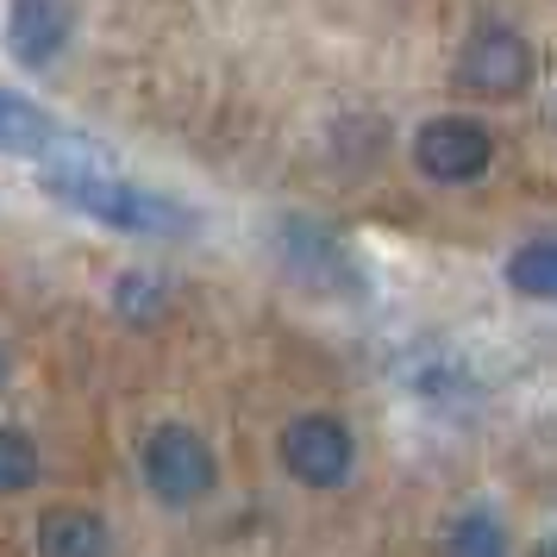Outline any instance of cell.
<instances>
[{
  "label": "cell",
  "instance_id": "cell-6",
  "mask_svg": "<svg viewBox=\"0 0 557 557\" xmlns=\"http://www.w3.org/2000/svg\"><path fill=\"white\" fill-rule=\"evenodd\" d=\"M70 32H76L70 0H13L7 38H13V57H20V63H32V70L57 63L63 45H70Z\"/></svg>",
  "mask_w": 557,
  "mask_h": 557
},
{
  "label": "cell",
  "instance_id": "cell-2",
  "mask_svg": "<svg viewBox=\"0 0 557 557\" xmlns=\"http://www.w3.org/2000/svg\"><path fill=\"white\" fill-rule=\"evenodd\" d=\"M145 482H151V495L163 507H195L213 495V451H207L201 432L188 426H157L151 438H145Z\"/></svg>",
  "mask_w": 557,
  "mask_h": 557
},
{
  "label": "cell",
  "instance_id": "cell-10",
  "mask_svg": "<svg viewBox=\"0 0 557 557\" xmlns=\"http://www.w3.org/2000/svg\"><path fill=\"white\" fill-rule=\"evenodd\" d=\"M38 482V445H32L20 426L0 432V488L7 495H20V488H32Z\"/></svg>",
  "mask_w": 557,
  "mask_h": 557
},
{
  "label": "cell",
  "instance_id": "cell-1",
  "mask_svg": "<svg viewBox=\"0 0 557 557\" xmlns=\"http://www.w3.org/2000/svg\"><path fill=\"white\" fill-rule=\"evenodd\" d=\"M45 188H51L63 207H76L101 226L120 232H145V238H182L195 232V213L170 195H151V188H132V182H113L107 170L82 163V170H45Z\"/></svg>",
  "mask_w": 557,
  "mask_h": 557
},
{
  "label": "cell",
  "instance_id": "cell-8",
  "mask_svg": "<svg viewBox=\"0 0 557 557\" xmlns=\"http://www.w3.org/2000/svg\"><path fill=\"white\" fill-rule=\"evenodd\" d=\"M507 282H513L527 301H557V238L520 245V251L507 257Z\"/></svg>",
  "mask_w": 557,
  "mask_h": 557
},
{
  "label": "cell",
  "instance_id": "cell-4",
  "mask_svg": "<svg viewBox=\"0 0 557 557\" xmlns=\"http://www.w3.org/2000/svg\"><path fill=\"white\" fill-rule=\"evenodd\" d=\"M457 76L482 101H513L532 82V45L513 26H482V32H470V45L457 57Z\"/></svg>",
  "mask_w": 557,
  "mask_h": 557
},
{
  "label": "cell",
  "instance_id": "cell-5",
  "mask_svg": "<svg viewBox=\"0 0 557 557\" xmlns=\"http://www.w3.org/2000/svg\"><path fill=\"white\" fill-rule=\"evenodd\" d=\"M413 157H420V170H426L432 182H476L482 170H488V157H495V138H488L476 120L445 113V120H426V126H420Z\"/></svg>",
  "mask_w": 557,
  "mask_h": 557
},
{
  "label": "cell",
  "instance_id": "cell-3",
  "mask_svg": "<svg viewBox=\"0 0 557 557\" xmlns=\"http://www.w3.org/2000/svg\"><path fill=\"white\" fill-rule=\"evenodd\" d=\"M282 463H288V476L307 482V488H338V482H351V470H357V445L332 413H301V420L282 426Z\"/></svg>",
  "mask_w": 557,
  "mask_h": 557
},
{
  "label": "cell",
  "instance_id": "cell-11",
  "mask_svg": "<svg viewBox=\"0 0 557 557\" xmlns=\"http://www.w3.org/2000/svg\"><path fill=\"white\" fill-rule=\"evenodd\" d=\"M120 307H126V320H157V307H163V282L126 276L120 282Z\"/></svg>",
  "mask_w": 557,
  "mask_h": 557
},
{
  "label": "cell",
  "instance_id": "cell-9",
  "mask_svg": "<svg viewBox=\"0 0 557 557\" xmlns=\"http://www.w3.org/2000/svg\"><path fill=\"white\" fill-rule=\"evenodd\" d=\"M445 557H507V539L488 513H463L445 539Z\"/></svg>",
  "mask_w": 557,
  "mask_h": 557
},
{
  "label": "cell",
  "instance_id": "cell-7",
  "mask_svg": "<svg viewBox=\"0 0 557 557\" xmlns=\"http://www.w3.org/2000/svg\"><path fill=\"white\" fill-rule=\"evenodd\" d=\"M107 552H113L107 527L82 507H57L38 527V557H107Z\"/></svg>",
  "mask_w": 557,
  "mask_h": 557
}]
</instances>
